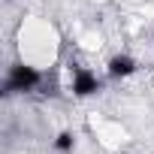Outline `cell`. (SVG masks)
Here are the masks:
<instances>
[{"label":"cell","mask_w":154,"mask_h":154,"mask_svg":"<svg viewBox=\"0 0 154 154\" xmlns=\"http://www.w3.org/2000/svg\"><path fill=\"white\" fill-rule=\"evenodd\" d=\"M42 82V75H39V69L36 66H27V63H15V66H9V72H6V94H24V91H33L36 85Z\"/></svg>","instance_id":"6da1fadb"},{"label":"cell","mask_w":154,"mask_h":154,"mask_svg":"<svg viewBox=\"0 0 154 154\" xmlns=\"http://www.w3.org/2000/svg\"><path fill=\"white\" fill-rule=\"evenodd\" d=\"M97 91H100V79H97V75L88 72V69H75V75H72V94L75 97H91Z\"/></svg>","instance_id":"7a4b0ae2"},{"label":"cell","mask_w":154,"mask_h":154,"mask_svg":"<svg viewBox=\"0 0 154 154\" xmlns=\"http://www.w3.org/2000/svg\"><path fill=\"white\" fill-rule=\"evenodd\" d=\"M133 72H136V60L130 54H115L109 60V75L112 79H127V75H133Z\"/></svg>","instance_id":"3957f363"},{"label":"cell","mask_w":154,"mask_h":154,"mask_svg":"<svg viewBox=\"0 0 154 154\" xmlns=\"http://www.w3.org/2000/svg\"><path fill=\"white\" fill-rule=\"evenodd\" d=\"M54 148H57L60 154H69V151L75 148V136H72L69 130H63V133H57V139H54Z\"/></svg>","instance_id":"277c9868"}]
</instances>
